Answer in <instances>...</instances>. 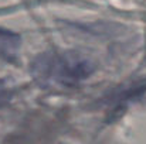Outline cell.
Segmentation results:
<instances>
[{"mask_svg": "<svg viewBox=\"0 0 146 144\" xmlns=\"http://www.w3.org/2000/svg\"><path fill=\"white\" fill-rule=\"evenodd\" d=\"M97 69L95 61L81 51L60 49L38 54L30 66L33 78L44 86L71 88L88 79Z\"/></svg>", "mask_w": 146, "mask_h": 144, "instance_id": "obj_1", "label": "cell"}, {"mask_svg": "<svg viewBox=\"0 0 146 144\" xmlns=\"http://www.w3.org/2000/svg\"><path fill=\"white\" fill-rule=\"evenodd\" d=\"M21 47V38L17 33L0 27V64L13 62Z\"/></svg>", "mask_w": 146, "mask_h": 144, "instance_id": "obj_2", "label": "cell"}, {"mask_svg": "<svg viewBox=\"0 0 146 144\" xmlns=\"http://www.w3.org/2000/svg\"><path fill=\"white\" fill-rule=\"evenodd\" d=\"M9 96H10V89H9V86L6 85L4 81L0 79V103L4 102V100H7Z\"/></svg>", "mask_w": 146, "mask_h": 144, "instance_id": "obj_3", "label": "cell"}]
</instances>
